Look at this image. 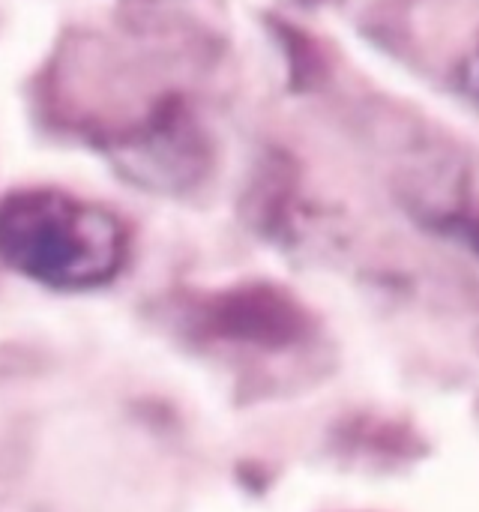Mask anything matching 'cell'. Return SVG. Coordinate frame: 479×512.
Segmentation results:
<instances>
[{
	"label": "cell",
	"instance_id": "cell-2",
	"mask_svg": "<svg viewBox=\"0 0 479 512\" xmlns=\"http://www.w3.org/2000/svg\"><path fill=\"white\" fill-rule=\"evenodd\" d=\"M204 321L213 333L231 339H258V342H279L291 336V327L297 324L291 309L276 303L264 291L225 297L204 312Z\"/></svg>",
	"mask_w": 479,
	"mask_h": 512
},
{
	"label": "cell",
	"instance_id": "cell-1",
	"mask_svg": "<svg viewBox=\"0 0 479 512\" xmlns=\"http://www.w3.org/2000/svg\"><path fill=\"white\" fill-rule=\"evenodd\" d=\"M0 255L18 273L84 291L111 282L126 258L117 216L57 189L15 192L0 204Z\"/></svg>",
	"mask_w": 479,
	"mask_h": 512
}]
</instances>
